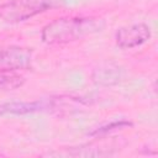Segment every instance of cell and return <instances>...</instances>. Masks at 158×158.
<instances>
[{
  "label": "cell",
  "instance_id": "6",
  "mask_svg": "<svg viewBox=\"0 0 158 158\" xmlns=\"http://www.w3.org/2000/svg\"><path fill=\"white\" fill-rule=\"evenodd\" d=\"M123 68L115 63H104L91 73V80L99 86H112L123 79Z\"/></svg>",
  "mask_w": 158,
  "mask_h": 158
},
{
  "label": "cell",
  "instance_id": "7",
  "mask_svg": "<svg viewBox=\"0 0 158 158\" xmlns=\"http://www.w3.org/2000/svg\"><path fill=\"white\" fill-rule=\"evenodd\" d=\"M26 79L20 72L0 69V91H12L20 89Z\"/></svg>",
  "mask_w": 158,
  "mask_h": 158
},
{
  "label": "cell",
  "instance_id": "5",
  "mask_svg": "<svg viewBox=\"0 0 158 158\" xmlns=\"http://www.w3.org/2000/svg\"><path fill=\"white\" fill-rule=\"evenodd\" d=\"M151 36L149 26L144 22H137L118 28L115 33V43L122 49H132L147 43Z\"/></svg>",
  "mask_w": 158,
  "mask_h": 158
},
{
  "label": "cell",
  "instance_id": "1",
  "mask_svg": "<svg viewBox=\"0 0 158 158\" xmlns=\"http://www.w3.org/2000/svg\"><path fill=\"white\" fill-rule=\"evenodd\" d=\"M105 27V22L95 16H63L58 17L41 30V40L43 43L67 44L83 40L90 35L100 32Z\"/></svg>",
  "mask_w": 158,
  "mask_h": 158
},
{
  "label": "cell",
  "instance_id": "3",
  "mask_svg": "<svg viewBox=\"0 0 158 158\" xmlns=\"http://www.w3.org/2000/svg\"><path fill=\"white\" fill-rule=\"evenodd\" d=\"M64 107H68L67 98L64 100V96L48 98L35 101H9L0 104V117L6 115H27L35 112L59 111Z\"/></svg>",
  "mask_w": 158,
  "mask_h": 158
},
{
  "label": "cell",
  "instance_id": "8",
  "mask_svg": "<svg viewBox=\"0 0 158 158\" xmlns=\"http://www.w3.org/2000/svg\"><path fill=\"white\" fill-rule=\"evenodd\" d=\"M128 126H132V123H131L130 121H126V120L114 121V122H111V123H107V125H105V126L99 127L98 130L93 131L90 135H93V136H98V135H106L107 132L116 131V130H120V128H125V127H128Z\"/></svg>",
  "mask_w": 158,
  "mask_h": 158
},
{
  "label": "cell",
  "instance_id": "4",
  "mask_svg": "<svg viewBox=\"0 0 158 158\" xmlns=\"http://www.w3.org/2000/svg\"><path fill=\"white\" fill-rule=\"evenodd\" d=\"M31 48L20 46H0V69L11 72L27 70L32 65Z\"/></svg>",
  "mask_w": 158,
  "mask_h": 158
},
{
  "label": "cell",
  "instance_id": "2",
  "mask_svg": "<svg viewBox=\"0 0 158 158\" xmlns=\"http://www.w3.org/2000/svg\"><path fill=\"white\" fill-rule=\"evenodd\" d=\"M54 6V0H10L0 5V20L6 23H20Z\"/></svg>",
  "mask_w": 158,
  "mask_h": 158
}]
</instances>
